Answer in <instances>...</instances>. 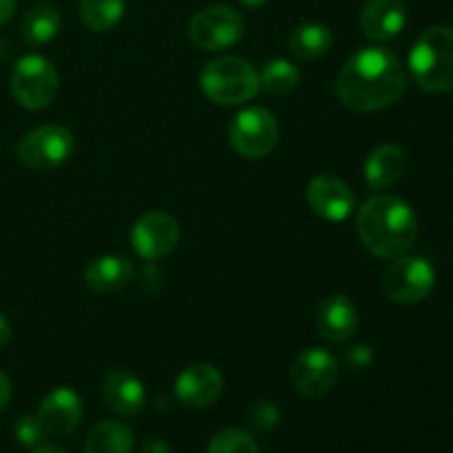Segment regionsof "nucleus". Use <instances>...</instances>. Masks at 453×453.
Wrapping results in <instances>:
<instances>
[{"mask_svg":"<svg viewBox=\"0 0 453 453\" xmlns=\"http://www.w3.org/2000/svg\"><path fill=\"white\" fill-rule=\"evenodd\" d=\"M407 88L405 66L389 49L367 47L354 53L336 78V96L357 113L388 109Z\"/></svg>","mask_w":453,"mask_h":453,"instance_id":"1","label":"nucleus"},{"mask_svg":"<svg viewBox=\"0 0 453 453\" xmlns=\"http://www.w3.org/2000/svg\"><path fill=\"white\" fill-rule=\"evenodd\" d=\"M357 233L363 246L380 259L407 255L418 239V217L396 195H374L357 215Z\"/></svg>","mask_w":453,"mask_h":453,"instance_id":"2","label":"nucleus"},{"mask_svg":"<svg viewBox=\"0 0 453 453\" xmlns=\"http://www.w3.org/2000/svg\"><path fill=\"white\" fill-rule=\"evenodd\" d=\"M414 82L427 93L453 91V29L434 25L418 35L410 53Z\"/></svg>","mask_w":453,"mask_h":453,"instance_id":"3","label":"nucleus"},{"mask_svg":"<svg viewBox=\"0 0 453 453\" xmlns=\"http://www.w3.org/2000/svg\"><path fill=\"white\" fill-rule=\"evenodd\" d=\"M203 96L219 106H239L259 93V71L237 56L215 58L199 75Z\"/></svg>","mask_w":453,"mask_h":453,"instance_id":"4","label":"nucleus"},{"mask_svg":"<svg viewBox=\"0 0 453 453\" xmlns=\"http://www.w3.org/2000/svg\"><path fill=\"white\" fill-rule=\"evenodd\" d=\"M60 78L51 60L44 56L20 58L12 71V93L18 104L27 111L47 109L58 96Z\"/></svg>","mask_w":453,"mask_h":453,"instance_id":"5","label":"nucleus"},{"mask_svg":"<svg viewBox=\"0 0 453 453\" xmlns=\"http://www.w3.org/2000/svg\"><path fill=\"white\" fill-rule=\"evenodd\" d=\"M279 135L281 128L277 118L264 106L239 111L228 127L230 146L248 159H261L273 153L274 146L279 144Z\"/></svg>","mask_w":453,"mask_h":453,"instance_id":"6","label":"nucleus"},{"mask_svg":"<svg viewBox=\"0 0 453 453\" xmlns=\"http://www.w3.org/2000/svg\"><path fill=\"white\" fill-rule=\"evenodd\" d=\"M436 286V270L425 257H396L383 273V292L398 305H416Z\"/></svg>","mask_w":453,"mask_h":453,"instance_id":"7","label":"nucleus"},{"mask_svg":"<svg viewBox=\"0 0 453 453\" xmlns=\"http://www.w3.org/2000/svg\"><path fill=\"white\" fill-rule=\"evenodd\" d=\"M75 140L60 124H42L34 128L16 146V157L31 171H53L73 155Z\"/></svg>","mask_w":453,"mask_h":453,"instance_id":"8","label":"nucleus"},{"mask_svg":"<svg viewBox=\"0 0 453 453\" xmlns=\"http://www.w3.org/2000/svg\"><path fill=\"white\" fill-rule=\"evenodd\" d=\"M246 22L237 9L228 4H211L190 18L188 38L202 51H221L242 40Z\"/></svg>","mask_w":453,"mask_h":453,"instance_id":"9","label":"nucleus"},{"mask_svg":"<svg viewBox=\"0 0 453 453\" xmlns=\"http://www.w3.org/2000/svg\"><path fill=\"white\" fill-rule=\"evenodd\" d=\"M339 380V361L326 348H308L295 358L290 367V383L308 401H317Z\"/></svg>","mask_w":453,"mask_h":453,"instance_id":"10","label":"nucleus"},{"mask_svg":"<svg viewBox=\"0 0 453 453\" xmlns=\"http://www.w3.org/2000/svg\"><path fill=\"white\" fill-rule=\"evenodd\" d=\"M131 243L142 259H164L180 243V224L171 212L149 211L133 224Z\"/></svg>","mask_w":453,"mask_h":453,"instance_id":"11","label":"nucleus"},{"mask_svg":"<svg viewBox=\"0 0 453 453\" xmlns=\"http://www.w3.org/2000/svg\"><path fill=\"white\" fill-rule=\"evenodd\" d=\"M305 202L321 219L343 221L357 208V195L341 177L321 173L308 181Z\"/></svg>","mask_w":453,"mask_h":453,"instance_id":"12","label":"nucleus"},{"mask_svg":"<svg viewBox=\"0 0 453 453\" xmlns=\"http://www.w3.org/2000/svg\"><path fill=\"white\" fill-rule=\"evenodd\" d=\"M224 392V374L211 363H195L186 367L175 380V398L190 410H206L215 405Z\"/></svg>","mask_w":453,"mask_h":453,"instance_id":"13","label":"nucleus"},{"mask_svg":"<svg viewBox=\"0 0 453 453\" xmlns=\"http://www.w3.org/2000/svg\"><path fill=\"white\" fill-rule=\"evenodd\" d=\"M38 420L44 434L53 438L69 436L82 423L84 405L82 398L69 388H58L42 398L38 407Z\"/></svg>","mask_w":453,"mask_h":453,"instance_id":"14","label":"nucleus"},{"mask_svg":"<svg viewBox=\"0 0 453 453\" xmlns=\"http://www.w3.org/2000/svg\"><path fill=\"white\" fill-rule=\"evenodd\" d=\"M319 336L327 343H345L358 330V310L345 295H330L314 312Z\"/></svg>","mask_w":453,"mask_h":453,"instance_id":"15","label":"nucleus"},{"mask_svg":"<svg viewBox=\"0 0 453 453\" xmlns=\"http://www.w3.org/2000/svg\"><path fill=\"white\" fill-rule=\"evenodd\" d=\"M102 398L111 411L119 416H135L146 405V389L142 380L127 367H113L102 380Z\"/></svg>","mask_w":453,"mask_h":453,"instance_id":"16","label":"nucleus"},{"mask_svg":"<svg viewBox=\"0 0 453 453\" xmlns=\"http://www.w3.org/2000/svg\"><path fill=\"white\" fill-rule=\"evenodd\" d=\"M407 25L405 0H367L361 9V31L374 42L396 38Z\"/></svg>","mask_w":453,"mask_h":453,"instance_id":"17","label":"nucleus"},{"mask_svg":"<svg viewBox=\"0 0 453 453\" xmlns=\"http://www.w3.org/2000/svg\"><path fill=\"white\" fill-rule=\"evenodd\" d=\"M133 274H135V268H133L131 259L119 255H104L93 259L84 268V283L88 290L97 292V295H113L128 286Z\"/></svg>","mask_w":453,"mask_h":453,"instance_id":"18","label":"nucleus"},{"mask_svg":"<svg viewBox=\"0 0 453 453\" xmlns=\"http://www.w3.org/2000/svg\"><path fill=\"white\" fill-rule=\"evenodd\" d=\"M407 166L405 150L396 144H380L367 155L363 164V175L372 190L392 188L403 177Z\"/></svg>","mask_w":453,"mask_h":453,"instance_id":"19","label":"nucleus"},{"mask_svg":"<svg viewBox=\"0 0 453 453\" xmlns=\"http://www.w3.org/2000/svg\"><path fill=\"white\" fill-rule=\"evenodd\" d=\"M332 44H334V34L321 22H303L295 27L288 38V49L299 60H317L330 51Z\"/></svg>","mask_w":453,"mask_h":453,"instance_id":"20","label":"nucleus"},{"mask_svg":"<svg viewBox=\"0 0 453 453\" xmlns=\"http://www.w3.org/2000/svg\"><path fill=\"white\" fill-rule=\"evenodd\" d=\"M84 453H133V432L119 420H102L88 432Z\"/></svg>","mask_w":453,"mask_h":453,"instance_id":"21","label":"nucleus"},{"mask_svg":"<svg viewBox=\"0 0 453 453\" xmlns=\"http://www.w3.org/2000/svg\"><path fill=\"white\" fill-rule=\"evenodd\" d=\"M62 16L53 4H38L29 9L27 16L22 18L20 34L22 40L31 47H42L49 44L58 34H60Z\"/></svg>","mask_w":453,"mask_h":453,"instance_id":"22","label":"nucleus"},{"mask_svg":"<svg viewBox=\"0 0 453 453\" xmlns=\"http://www.w3.org/2000/svg\"><path fill=\"white\" fill-rule=\"evenodd\" d=\"M127 12V0H82L80 3V20L88 31H109L122 20Z\"/></svg>","mask_w":453,"mask_h":453,"instance_id":"23","label":"nucleus"},{"mask_svg":"<svg viewBox=\"0 0 453 453\" xmlns=\"http://www.w3.org/2000/svg\"><path fill=\"white\" fill-rule=\"evenodd\" d=\"M299 69L290 60L277 58V60H270L261 69L259 84L264 91L273 93V96H286V93L295 91L296 84H299Z\"/></svg>","mask_w":453,"mask_h":453,"instance_id":"24","label":"nucleus"},{"mask_svg":"<svg viewBox=\"0 0 453 453\" xmlns=\"http://www.w3.org/2000/svg\"><path fill=\"white\" fill-rule=\"evenodd\" d=\"M206 453H261L255 436L250 432H243L239 427L221 429L208 442Z\"/></svg>","mask_w":453,"mask_h":453,"instance_id":"25","label":"nucleus"},{"mask_svg":"<svg viewBox=\"0 0 453 453\" xmlns=\"http://www.w3.org/2000/svg\"><path fill=\"white\" fill-rule=\"evenodd\" d=\"M281 423V410L273 401H257L248 410V427L257 434L273 432Z\"/></svg>","mask_w":453,"mask_h":453,"instance_id":"26","label":"nucleus"},{"mask_svg":"<svg viewBox=\"0 0 453 453\" xmlns=\"http://www.w3.org/2000/svg\"><path fill=\"white\" fill-rule=\"evenodd\" d=\"M13 436L22 447H38L47 438L38 416H20L13 425Z\"/></svg>","mask_w":453,"mask_h":453,"instance_id":"27","label":"nucleus"},{"mask_svg":"<svg viewBox=\"0 0 453 453\" xmlns=\"http://www.w3.org/2000/svg\"><path fill=\"white\" fill-rule=\"evenodd\" d=\"M343 358L352 370H367L372 361H374V354H372V348H367V345H352L349 349H345Z\"/></svg>","mask_w":453,"mask_h":453,"instance_id":"28","label":"nucleus"},{"mask_svg":"<svg viewBox=\"0 0 453 453\" xmlns=\"http://www.w3.org/2000/svg\"><path fill=\"white\" fill-rule=\"evenodd\" d=\"M142 453H173V449L166 441H162V438H146V441L142 442Z\"/></svg>","mask_w":453,"mask_h":453,"instance_id":"29","label":"nucleus"},{"mask_svg":"<svg viewBox=\"0 0 453 453\" xmlns=\"http://www.w3.org/2000/svg\"><path fill=\"white\" fill-rule=\"evenodd\" d=\"M9 401H12V380H9V376L0 370V411H4Z\"/></svg>","mask_w":453,"mask_h":453,"instance_id":"30","label":"nucleus"},{"mask_svg":"<svg viewBox=\"0 0 453 453\" xmlns=\"http://www.w3.org/2000/svg\"><path fill=\"white\" fill-rule=\"evenodd\" d=\"M16 4L18 0H0V27L12 20V16L16 13Z\"/></svg>","mask_w":453,"mask_h":453,"instance_id":"31","label":"nucleus"},{"mask_svg":"<svg viewBox=\"0 0 453 453\" xmlns=\"http://www.w3.org/2000/svg\"><path fill=\"white\" fill-rule=\"evenodd\" d=\"M12 323L7 321V319L3 317V314H0V348H4V345L9 343V341H12Z\"/></svg>","mask_w":453,"mask_h":453,"instance_id":"32","label":"nucleus"},{"mask_svg":"<svg viewBox=\"0 0 453 453\" xmlns=\"http://www.w3.org/2000/svg\"><path fill=\"white\" fill-rule=\"evenodd\" d=\"M34 453H66V451L58 445H38L34 449Z\"/></svg>","mask_w":453,"mask_h":453,"instance_id":"33","label":"nucleus"},{"mask_svg":"<svg viewBox=\"0 0 453 453\" xmlns=\"http://www.w3.org/2000/svg\"><path fill=\"white\" fill-rule=\"evenodd\" d=\"M239 3L246 4V7H250V9H259V7H264L268 0H239Z\"/></svg>","mask_w":453,"mask_h":453,"instance_id":"34","label":"nucleus"}]
</instances>
